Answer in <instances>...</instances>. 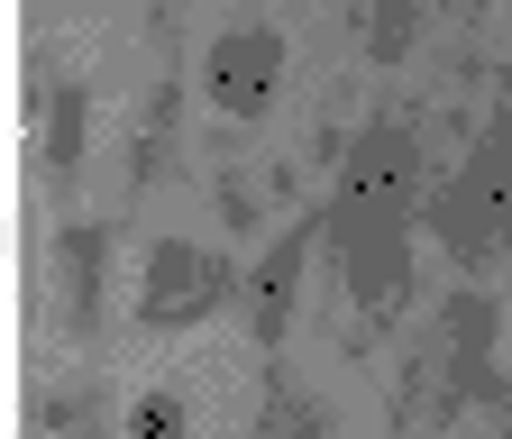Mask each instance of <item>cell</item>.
<instances>
[{
	"instance_id": "3957f363",
	"label": "cell",
	"mask_w": 512,
	"mask_h": 439,
	"mask_svg": "<svg viewBox=\"0 0 512 439\" xmlns=\"http://www.w3.org/2000/svg\"><path fill=\"white\" fill-rule=\"evenodd\" d=\"M275 92H284V28H229V37H211V55H202V101L220 110V119H266L275 110Z\"/></svg>"
},
{
	"instance_id": "30bf717a",
	"label": "cell",
	"mask_w": 512,
	"mask_h": 439,
	"mask_svg": "<svg viewBox=\"0 0 512 439\" xmlns=\"http://www.w3.org/2000/svg\"><path fill=\"white\" fill-rule=\"evenodd\" d=\"M503 439H512V430H503Z\"/></svg>"
},
{
	"instance_id": "9c48e42d",
	"label": "cell",
	"mask_w": 512,
	"mask_h": 439,
	"mask_svg": "<svg viewBox=\"0 0 512 439\" xmlns=\"http://www.w3.org/2000/svg\"><path fill=\"white\" fill-rule=\"evenodd\" d=\"M119 439H192V403L174 385H147L138 403L119 412Z\"/></svg>"
},
{
	"instance_id": "6da1fadb",
	"label": "cell",
	"mask_w": 512,
	"mask_h": 439,
	"mask_svg": "<svg viewBox=\"0 0 512 439\" xmlns=\"http://www.w3.org/2000/svg\"><path fill=\"white\" fill-rule=\"evenodd\" d=\"M421 129L412 119H366V129L339 147V183L330 202H320V229H330V257H348V247H375V238H412L421 220Z\"/></svg>"
},
{
	"instance_id": "8992f818",
	"label": "cell",
	"mask_w": 512,
	"mask_h": 439,
	"mask_svg": "<svg viewBox=\"0 0 512 439\" xmlns=\"http://www.w3.org/2000/svg\"><path fill=\"white\" fill-rule=\"evenodd\" d=\"M339 412L330 394H302L293 375H266V403H256V439H330Z\"/></svg>"
},
{
	"instance_id": "52a82bcc",
	"label": "cell",
	"mask_w": 512,
	"mask_h": 439,
	"mask_svg": "<svg viewBox=\"0 0 512 439\" xmlns=\"http://www.w3.org/2000/svg\"><path fill=\"white\" fill-rule=\"evenodd\" d=\"M83 147H92V92L83 83H46V174L74 183Z\"/></svg>"
},
{
	"instance_id": "ba28073f",
	"label": "cell",
	"mask_w": 512,
	"mask_h": 439,
	"mask_svg": "<svg viewBox=\"0 0 512 439\" xmlns=\"http://www.w3.org/2000/svg\"><path fill=\"white\" fill-rule=\"evenodd\" d=\"M467 183L503 211V229H512V101L485 119V138H476V156H467Z\"/></svg>"
},
{
	"instance_id": "7a4b0ae2",
	"label": "cell",
	"mask_w": 512,
	"mask_h": 439,
	"mask_svg": "<svg viewBox=\"0 0 512 439\" xmlns=\"http://www.w3.org/2000/svg\"><path fill=\"white\" fill-rule=\"evenodd\" d=\"M220 302H247V266H229L220 247L156 238L138 275V330H202Z\"/></svg>"
},
{
	"instance_id": "277c9868",
	"label": "cell",
	"mask_w": 512,
	"mask_h": 439,
	"mask_svg": "<svg viewBox=\"0 0 512 439\" xmlns=\"http://www.w3.org/2000/svg\"><path fill=\"white\" fill-rule=\"evenodd\" d=\"M320 238H330V229H320V211H302L293 229L266 238V257L247 266V321H256V339H266V348H284V330H293L302 266H311V247H320Z\"/></svg>"
},
{
	"instance_id": "5b68a950",
	"label": "cell",
	"mask_w": 512,
	"mask_h": 439,
	"mask_svg": "<svg viewBox=\"0 0 512 439\" xmlns=\"http://www.w3.org/2000/svg\"><path fill=\"white\" fill-rule=\"evenodd\" d=\"M101 266H110V229L101 220H64L55 229V293H64V330L74 339L101 330Z\"/></svg>"
}]
</instances>
